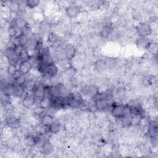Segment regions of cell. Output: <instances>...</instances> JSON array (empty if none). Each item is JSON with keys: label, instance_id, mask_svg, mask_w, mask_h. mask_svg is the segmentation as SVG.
I'll list each match as a JSON object with an SVG mask.
<instances>
[{"label": "cell", "instance_id": "13", "mask_svg": "<svg viewBox=\"0 0 158 158\" xmlns=\"http://www.w3.org/2000/svg\"><path fill=\"white\" fill-rule=\"evenodd\" d=\"M128 113L131 115H143V107L138 104H133L127 107Z\"/></svg>", "mask_w": 158, "mask_h": 158}, {"label": "cell", "instance_id": "20", "mask_svg": "<svg viewBox=\"0 0 158 158\" xmlns=\"http://www.w3.org/2000/svg\"><path fill=\"white\" fill-rule=\"evenodd\" d=\"M11 23H13L17 28H19L20 30L28 25L25 19L22 17H18L15 18Z\"/></svg>", "mask_w": 158, "mask_h": 158}, {"label": "cell", "instance_id": "15", "mask_svg": "<svg viewBox=\"0 0 158 158\" xmlns=\"http://www.w3.org/2000/svg\"><path fill=\"white\" fill-rule=\"evenodd\" d=\"M46 40H47V42L51 44L52 46V47H54V45H56V44L60 47V45L58 44L60 41L59 36L56 33L52 32V31H50L49 33H48L46 36Z\"/></svg>", "mask_w": 158, "mask_h": 158}, {"label": "cell", "instance_id": "6", "mask_svg": "<svg viewBox=\"0 0 158 158\" xmlns=\"http://www.w3.org/2000/svg\"><path fill=\"white\" fill-rule=\"evenodd\" d=\"M80 7L76 4H70L65 9L66 15L70 19L78 17L80 13Z\"/></svg>", "mask_w": 158, "mask_h": 158}, {"label": "cell", "instance_id": "16", "mask_svg": "<svg viewBox=\"0 0 158 158\" xmlns=\"http://www.w3.org/2000/svg\"><path fill=\"white\" fill-rule=\"evenodd\" d=\"M61 123L58 120H54V122L48 127V131L51 134H57L61 130Z\"/></svg>", "mask_w": 158, "mask_h": 158}, {"label": "cell", "instance_id": "10", "mask_svg": "<svg viewBox=\"0 0 158 158\" xmlns=\"http://www.w3.org/2000/svg\"><path fill=\"white\" fill-rule=\"evenodd\" d=\"M54 118L52 115L45 112L40 117V123L46 128H48L54 122Z\"/></svg>", "mask_w": 158, "mask_h": 158}, {"label": "cell", "instance_id": "21", "mask_svg": "<svg viewBox=\"0 0 158 158\" xmlns=\"http://www.w3.org/2000/svg\"><path fill=\"white\" fill-rule=\"evenodd\" d=\"M131 118H132V115L128 112L124 116L120 118V123L122 127L125 128H127L131 126Z\"/></svg>", "mask_w": 158, "mask_h": 158}, {"label": "cell", "instance_id": "33", "mask_svg": "<svg viewBox=\"0 0 158 158\" xmlns=\"http://www.w3.org/2000/svg\"><path fill=\"white\" fill-rule=\"evenodd\" d=\"M27 8L25 1H19V12L21 13L25 12L26 9Z\"/></svg>", "mask_w": 158, "mask_h": 158}, {"label": "cell", "instance_id": "31", "mask_svg": "<svg viewBox=\"0 0 158 158\" xmlns=\"http://www.w3.org/2000/svg\"><path fill=\"white\" fill-rule=\"evenodd\" d=\"M21 33L25 35L28 36H30L33 33L32 28H31L30 26L27 25L25 27H23L22 29H21Z\"/></svg>", "mask_w": 158, "mask_h": 158}, {"label": "cell", "instance_id": "5", "mask_svg": "<svg viewBox=\"0 0 158 158\" xmlns=\"http://www.w3.org/2000/svg\"><path fill=\"white\" fill-rule=\"evenodd\" d=\"M64 51L65 56V59L68 61H70L73 60L77 55V50L75 46L73 44H71V43L67 44L64 48Z\"/></svg>", "mask_w": 158, "mask_h": 158}, {"label": "cell", "instance_id": "27", "mask_svg": "<svg viewBox=\"0 0 158 158\" xmlns=\"http://www.w3.org/2000/svg\"><path fill=\"white\" fill-rule=\"evenodd\" d=\"M157 49H158L157 43L155 41H152L149 44L147 51L149 52L150 54L152 55L153 56H156L157 53Z\"/></svg>", "mask_w": 158, "mask_h": 158}, {"label": "cell", "instance_id": "32", "mask_svg": "<svg viewBox=\"0 0 158 158\" xmlns=\"http://www.w3.org/2000/svg\"><path fill=\"white\" fill-rule=\"evenodd\" d=\"M117 94L118 96V98H120V99H122L125 98V96H126L125 89L124 88H118L117 91Z\"/></svg>", "mask_w": 158, "mask_h": 158}, {"label": "cell", "instance_id": "17", "mask_svg": "<svg viewBox=\"0 0 158 158\" xmlns=\"http://www.w3.org/2000/svg\"><path fill=\"white\" fill-rule=\"evenodd\" d=\"M17 52L20 62L28 60L30 57L29 51L25 47H20V49L17 50Z\"/></svg>", "mask_w": 158, "mask_h": 158}, {"label": "cell", "instance_id": "23", "mask_svg": "<svg viewBox=\"0 0 158 158\" xmlns=\"http://www.w3.org/2000/svg\"><path fill=\"white\" fill-rule=\"evenodd\" d=\"M6 124L10 128H15L18 127L19 124L20 123L19 120L14 116H9L7 119H6Z\"/></svg>", "mask_w": 158, "mask_h": 158}, {"label": "cell", "instance_id": "28", "mask_svg": "<svg viewBox=\"0 0 158 158\" xmlns=\"http://www.w3.org/2000/svg\"><path fill=\"white\" fill-rule=\"evenodd\" d=\"M46 112V109L41 107L39 104L36 105L33 109V114L37 116V117H41L43 114H44Z\"/></svg>", "mask_w": 158, "mask_h": 158}, {"label": "cell", "instance_id": "29", "mask_svg": "<svg viewBox=\"0 0 158 158\" xmlns=\"http://www.w3.org/2000/svg\"><path fill=\"white\" fill-rule=\"evenodd\" d=\"M7 7L10 12L12 13H17L19 12V2L10 1L7 5Z\"/></svg>", "mask_w": 158, "mask_h": 158}, {"label": "cell", "instance_id": "24", "mask_svg": "<svg viewBox=\"0 0 158 158\" xmlns=\"http://www.w3.org/2000/svg\"><path fill=\"white\" fill-rule=\"evenodd\" d=\"M42 152L45 154H48L52 152L53 151V145L48 141H44L41 146Z\"/></svg>", "mask_w": 158, "mask_h": 158}, {"label": "cell", "instance_id": "18", "mask_svg": "<svg viewBox=\"0 0 158 158\" xmlns=\"http://www.w3.org/2000/svg\"><path fill=\"white\" fill-rule=\"evenodd\" d=\"M94 67L96 70L100 72H104L107 69V68H108L106 60L102 59H99L95 62Z\"/></svg>", "mask_w": 158, "mask_h": 158}, {"label": "cell", "instance_id": "12", "mask_svg": "<svg viewBox=\"0 0 158 158\" xmlns=\"http://www.w3.org/2000/svg\"><path fill=\"white\" fill-rule=\"evenodd\" d=\"M41 137L38 135H28L25 138V144L28 147H33L40 143Z\"/></svg>", "mask_w": 158, "mask_h": 158}, {"label": "cell", "instance_id": "14", "mask_svg": "<svg viewBox=\"0 0 158 158\" xmlns=\"http://www.w3.org/2000/svg\"><path fill=\"white\" fill-rule=\"evenodd\" d=\"M114 32V28L110 24H106L104 25L100 31V36L103 38H107L112 35Z\"/></svg>", "mask_w": 158, "mask_h": 158}, {"label": "cell", "instance_id": "19", "mask_svg": "<svg viewBox=\"0 0 158 158\" xmlns=\"http://www.w3.org/2000/svg\"><path fill=\"white\" fill-rule=\"evenodd\" d=\"M51 28V23L46 20L42 21L38 27L39 33L43 34L45 33H49Z\"/></svg>", "mask_w": 158, "mask_h": 158}, {"label": "cell", "instance_id": "11", "mask_svg": "<svg viewBox=\"0 0 158 158\" xmlns=\"http://www.w3.org/2000/svg\"><path fill=\"white\" fill-rule=\"evenodd\" d=\"M59 68L56 64L52 63L49 65H46L45 68L44 76H48L49 77H52L55 75H58Z\"/></svg>", "mask_w": 158, "mask_h": 158}, {"label": "cell", "instance_id": "9", "mask_svg": "<svg viewBox=\"0 0 158 158\" xmlns=\"http://www.w3.org/2000/svg\"><path fill=\"white\" fill-rule=\"evenodd\" d=\"M33 65L31 62L28 59L22 62H20L18 65V70L22 75H27L29 73L31 69L33 68Z\"/></svg>", "mask_w": 158, "mask_h": 158}, {"label": "cell", "instance_id": "25", "mask_svg": "<svg viewBox=\"0 0 158 158\" xmlns=\"http://www.w3.org/2000/svg\"><path fill=\"white\" fill-rule=\"evenodd\" d=\"M25 91H26V89L24 86L18 85L15 84V91H14V96L18 98H20L25 94Z\"/></svg>", "mask_w": 158, "mask_h": 158}, {"label": "cell", "instance_id": "8", "mask_svg": "<svg viewBox=\"0 0 158 158\" xmlns=\"http://www.w3.org/2000/svg\"><path fill=\"white\" fill-rule=\"evenodd\" d=\"M82 93L85 96L94 98L99 94V90L98 88L94 85H88L83 87Z\"/></svg>", "mask_w": 158, "mask_h": 158}, {"label": "cell", "instance_id": "1", "mask_svg": "<svg viewBox=\"0 0 158 158\" xmlns=\"http://www.w3.org/2000/svg\"><path fill=\"white\" fill-rule=\"evenodd\" d=\"M4 56L9 65L18 67L20 60L18 56V52L14 47H8L4 50Z\"/></svg>", "mask_w": 158, "mask_h": 158}, {"label": "cell", "instance_id": "4", "mask_svg": "<svg viewBox=\"0 0 158 158\" xmlns=\"http://www.w3.org/2000/svg\"><path fill=\"white\" fill-rule=\"evenodd\" d=\"M96 97H98L94 101V107L96 110L99 111H103L109 107L110 102L109 101V99L104 98L102 96H99V94Z\"/></svg>", "mask_w": 158, "mask_h": 158}, {"label": "cell", "instance_id": "22", "mask_svg": "<svg viewBox=\"0 0 158 158\" xmlns=\"http://www.w3.org/2000/svg\"><path fill=\"white\" fill-rule=\"evenodd\" d=\"M53 58L56 59L57 61L65 60V56L64 51V48H57L54 49V54H53Z\"/></svg>", "mask_w": 158, "mask_h": 158}, {"label": "cell", "instance_id": "7", "mask_svg": "<svg viewBox=\"0 0 158 158\" xmlns=\"http://www.w3.org/2000/svg\"><path fill=\"white\" fill-rule=\"evenodd\" d=\"M152 41L148 37L139 36L136 40V45L139 50H147Z\"/></svg>", "mask_w": 158, "mask_h": 158}, {"label": "cell", "instance_id": "2", "mask_svg": "<svg viewBox=\"0 0 158 158\" xmlns=\"http://www.w3.org/2000/svg\"><path fill=\"white\" fill-rule=\"evenodd\" d=\"M136 31L139 36L148 37L152 33L153 30L150 23L146 22H143L139 23L136 25Z\"/></svg>", "mask_w": 158, "mask_h": 158}, {"label": "cell", "instance_id": "30", "mask_svg": "<svg viewBox=\"0 0 158 158\" xmlns=\"http://www.w3.org/2000/svg\"><path fill=\"white\" fill-rule=\"evenodd\" d=\"M25 4L27 8L35 9L40 5V1L38 0H28L25 1Z\"/></svg>", "mask_w": 158, "mask_h": 158}, {"label": "cell", "instance_id": "3", "mask_svg": "<svg viewBox=\"0 0 158 158\" xmlns=\"http://www.w3.org/2000/svg\"><path fill=\"white\" fill-rule=\"evenodd\" d=\"M110 111L114 117L120 119L127 113V107L122 104H114L112 105Z\"/></svg>", "mask_w": 158, "mask_h": 158}, {"label": "cell", "instance_id": "26", "mask_svg": "<svg viewBox=\"0 0 158 158\" xmlns=\"http://www.w3.org/2000/svg\"><path fill=\"white\" fill-rule=\"evenodd\" d=\"M19 44L20 47H25L28 41V36L23 35L22 33H20L17 36H16Z\"/></svg>", "mask_w": 158, "mask_h": 158}]
</instances>
